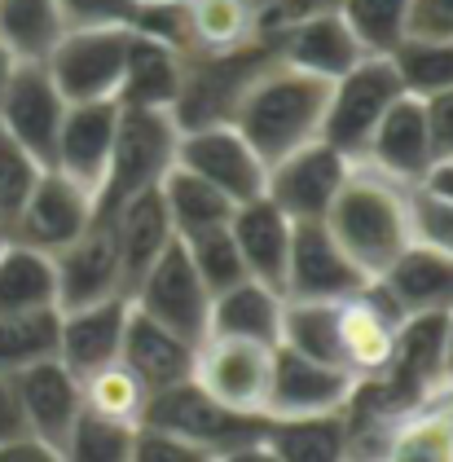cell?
<instances>
[{"instance_id": "8d00e7d4", "label": "cell", "mask_w": 453, "mask_h": 462, "mask_svg": "<svg viewBox=\"0 0 453 462\" xmlns=\"http://www.w3.org/2000/svg\"><path fill=\"white\" fill-rule=\"evenodd\" d=\"M392 67L401 75V88L410 97H436L453 88V40H422V36H405L392 53Z\"/></svg>"}, {"instance_id": "d4e9b609", "label": "cell", "mask_w": 453, "mask_h": 462, "mask_svg": "<svg viewBox=\"0 0 453 462\" xmlns=\"http://www.w3.org/2000/svg\"><path fill=\"white\" fill-rule=\"evenodd\" d=\"M291 216H282L264 194L251 199V203H238L234 208V220H229V234L238 243V255L246 264V278L273 286L282 295L286 286V260H291Z\"/></svg>"}, {"instance_id": "f5cc1de1", "label": "cell", "mask_w": 453, "mask_h": 462, "mask_svg": "<svg viewBox=\"0 0 453 462\" xmlns=\"http://www.w3.org/2000/svg\"><path fill=\"white\" fill-rule=\"evenodd\" d=\"M422 185H427V189H436V194H445V199H453V159L449 163H436V168L427 172Z\"/></svg>"}, {"instance_id": "d6986e66", "label": "cell", "mask_w": 453, "mask_h": 462, "mask_svg": "<svg viewBox=\"0 0 453 462\" xmlns=\"http://www.w3.org/2000/svg\"><path fill=\"white\" fill-rule=\"evenodd\" d=\"M115 133H119V102L115 97L110 102H75V106H67L53 168L97 199L106 185V168H110Z\"/></svg>"}, {"instance_id": "cb8c5ba5", "label": "cell", "mask_w": 453, "mask_h": 462, "mask_svg": "<svg viewBox=\"0 0 453 462\" xmlns=\"http://www.w3.org/2000/svg\"><path fill=\"white\" fill-rule=\"evenodd\" d=\"M405 318L419 313H453V255L410 243L384 273L374 278Z\"/></svg>"}, {"instance_id": "f6af8a7d", "label": "cell", "mask_w": 453, "mask_h": 462, "mask_svg": "<svg viewBox=\"0 0 453 462\" xmlns=\"http://www.w3.org/2000/svg\"><path fill=\"white\" fill-rule=\"evenodd\" d=\"M133 462H216L208 449L190 445V440H176L168 431H154V427H137V445H133Z\"/></svg>"}, {"instance_id": "1f68e13d", "label": "cell", "mask_w": 453, "mask_h": 462, "mask_svg": "<svg viewBox=\"0 0 453 462\" xmlns=\"http://www.w3.org/2000/svg\"><path fill=\"white\" fill-rule=\"evenodd\" d=\"M67 36L58 0H0V40L18 62H44Z\"/></svg>"}, {"instance_id": "2e32d148", "label": "cell", "mask_w": 453, "mask_h": 462, "mask_svg": "<svg viewBox=\"0 0 453 462\" xmlns=\"http://www.w3.org/2000/svg\"><path fill=\"white\" fill-rule=\"evenodd\" d=\"M62 119H67V97L58 93L44 62H18V71L0 97V128L23 150H32L44 168H53Z\"/></svg>"}, {"instance_id": "9f6ffc18", "label": "cell", "mask_w": 453, "mask_h": 462, "mask_svg": "<svg viewBox=\"0 0 453 462\" xmlns=\"http://www.w3.org/2000/svg\"><path fill=\"white\" fill-rule=\"evenodd\" d=\"M5 243H9V229H5V225H0V251H5Z\"/></svg>"}, {"instance_id": "681fc988", "label": "cell", "mask_w": 453, "mask_h": 462, "mask_svg": "<svg viewBox=\"0 0 453 462\" xmlns=\"http://www.w3.org/2000/svg\"><path fill=\"white\" fill-rule=\"evenodd\" d=\"M0 462H67L58 445L40 440V436H18V440H0Z\"/></svg>"}, {"instance_id": "603a6c76", "label": "cell", "mask_w": 453, "mask_h": 462, "mask_svg": "<svg viewBox=\"0 0 453 462\" xmlns=\"http://www.w3.org/2000/svg\"><path fill=\"white\" fill-rule=\"evenodd\" d=\"M14 383H18V396H23V414H27L32 436H40V440H49V445L62 449L75 419L84 414L79 379L53 356V361H40V365L18 370Z\"/></svg>"}, {"instance_id": "4316f807", "label": "cell", "mask_w": 453, "mask_h": 462, "mask_svg": "<svg viewBox=\"0 0 453 462\" xmlns=\"http://www.w3.org/2000/svg\"><path fill=\"white\" fill-rule=\"evenodd\" d=\"M282 309H286V295H278L273 286L255 282V278H243L238 286H229V291H216V295H211L208 335L251 339V344L278 348Z\"/></svg>"}, {"instance_id": "7bdbcfd3", "label": "cell", "mask_w": 453, "mask_h": 462, "mask_svg": "<svg viewBox=\"0 0 453 462\" xmlns=\"http://www.w3.org/2000/svg\"><path fill=\"white\" fill-rule=\"evenodd\" d=\"M133 32L154 44H168L172 53L190 58L194 53V36H190V14L185 5H159V0H141L133 14Z\"/></svg>"}, {"instance_id": "bcb514c9", "label": "cell", "mask_w": 453, "mask_h": 462, "mask_svg": "<svg viewBox=\"0 0 453 462\" xmlns=\"http://www.w3.org/2000/svg\"><path fill=\"white\" fill-rule=\"evenodd\" d=\"M422 106H427V128H431V154H436V163H449L453 159V88L427 97Z\"/></svg>"}, {"instance_id": "74e56055", "label": "cell", "mask_w": 453, "mask_h": 462, "mask_svg": "<svg viewBox=\"0 0 453 462\" xmlns=\"http://www.w3.org/2000/svg\"><path fill=\"white\" fill-rule=\"evenodd\" d=\"M410 9L414 0H344L339 14L361 40L365 53H392L401 40L410 36Z\"/></svg>"}, {"instance_id": "277c9868", "label": "cell", "mask_w": 453, "mask_h": 462, "mask_svg": "<svg viewBox=\"0 0 453 462\" xmlns=\"http://www.w3.org/2000/svg\"><path fill=\"white\" fill-rule=\"evenodd\" d=\"M176 142H180V124L172 110L119 106V133H115V150H110L106 185L97 194V220L168 177L176 168Z\"/></svg>"}, {"instance_id": "484cf974", "label": "cell", "mask_w": 453, "mask_h": 462, "mask_svg": "<svg viewBox=\"0 0 453 462\" xmlns=\"http://www.w3.org/2000/svg\"><path fill=\"white\" fill-rule=\"evenodd\" d=\"M194 344H185L168 326L141 318L137 309L128 313V330H124V353L119 361L150 388V396L163 388H176L185 379H194Z\"/></svg>"}, {"instance_id": "7c38bea8", "label": "cell", "mask_w": 453, "mask_h": 462, "mask_svg": "<svg viewBox=\"0 0 453 462\" xmlns=\"http://www.w3.org/2000/svg\"><path fill=\"white\" fill-rule=\"evenodd\" d=\"M352 163L326 142H309L278 159L264 177V199L291 220H326Z\"/></svg>"}, {"instance_id": "ffe728a7", "label": "cell", "mask_w": 453, "mask_h": 462, "mask_svg": "<svg viewBox=\"0 0 453 462\" xmlns=\"http://www.w3.org/2000/svg\"><path fill=\"white\" fill-rule=\"evenodd\" d=\"M361 163L374 168L379 177L396 180V185H422L427 180V172L436 168V154H431V128H427L422 97L405 93L396 106L387 110Z\"/></svg>"}, {"instance_id": "6da1fadb", "label": "cell", "mask_w": 453, "mask_h": 462, "mask_svg": "<svg viewBox=\"0 0 453 462\" xmlns=\"http://www.w3.org/2000/svg\"><path fill=\"white\" fill-rule=\"evenodd\" d=\"M330 84L313 75L295 71L286 62H269L243 88L238 106L229 115V124L243 133V142L264 159V168H273L291 150L309 142H321V115H326Z\"/></svg>"}, {"instance_id": "7dc6e473", "label": "cell", "mask_w": 453, "mask_h": 462, "mask_svg": "<svg viewBox=\"0 0 453 462\" xmlns=\"http://www.w3.org/2000/svg\"><path fill=\"white\" fill-rule=\"evenodd\" d=\"M410 36L453 40V0H414V9H410Z\"/></svg>"}, {"instance_id": "ba28073f", "label": "cell", "mask_w": 453, "mask_h": 462, "mask_svg": "<svg viewBox=\"0 0 453 462\" xmlns=\"http://www.w3.org/2000/svg\"><path fill=\"white\" fill-rule=\"evenodd\" d=\"M128 304L137 309L141 318L168 326L172 335H180L194 348L208 339L211 291L203 286V278H199V269H194V260H190V251H185L180 238L150 264V273L133 286Z\"/></svg>"}, {"instance_id": "f35d334b", "label": "cell", "mask_w": 453, "mask_h": 462, "mask_svg": "<svg viewBox=\"0 0 453 462\" xmlns=\"http://www.w3.org/2000/svg\"><path fill=\"white\" fill-rule=\"evenodd\" d=\"M133 445H137V427L110 423L97 414H79L70 427L62 458L67 462H133Z\"/></svg>"}, {"instance_id": "9c48e42d", "label": "cell", "mask_w": 453, "mask_h": 462, "mask_svg": "<svg viewBox=\"0 0 453 462\" xmlns=\"http://www.w3.org/2000/svg\"><path fill=\"white\" fill-rule=\"evenodd\" d=\"M176 168L203 177L216 185L234 208L251 203L264 194V159L243 142V133L234 124H208V128H185L176 142Z\"/></svg>"}, {"instance_id": "4dcf8cb0", "label": "cell", "mask_w": 453, "mask_h": 462, "mask_svg": "<svg viewBox=\"0 0 453 462\" xmlns=\"http://www.w3.org/2000/svg\"><path fill=\"white\" fill-rule=\"evenodd\" d=\"M264 445L278 462H344L348 458V423L344 414L321 419H269Z\"/></svg>"}, {"instance_id": "f907efd6", "label": "cell", "mask_w": 453, "mask_h": 462, "mask_svg": "<svg viewBox=\"0 0 453 462\" xmlns=\"http://www.w3.org/2000/svg\"><path fill=\"white\" fill-rule=\"evenodd\" d=\"M344 0H282L278 9H273V18L264 23V36H273L278 27L286 23H300V18H309V14H330V9H339Z\"/></svg>"}, {"instance_id": "52a82bcc", "label": "cell", "mask_w": 453, "mask_h": 462, "mask_svg": "<svg viewBox=\"0 0 453 462\" xmlns=\"http://www.w3.org/2000/svg\"><path fill=\"white\" fill-rule=\"evenodd\" d=\"M128 49H133V27H70L44 58V71L53 75L67 106L110 102L119 97Z\"/></svg>"}, {"instance_id": "8992f818", "label": "cell", "mask_w": 453, "mask_h": 462, "mask_svg": "<svg viewBox=\"0 0 453 462\" xmlns=\"http://www.w3.org/2000/svg\"><path fill=\"white\" fill-rule=\"evenodd\" d=\"M141 427L168 431L176 440H190V445L208 449L211 458H220L229 449H243V445L264 440L269 419L264 414H238V410L220 405L216 396H208L194 379H185L176 388H163L150 396Z\"/></svg>"}, {"instance_id": "d6a6232c", "label": "cell", "mask_w": 453, "mask_h": 462, "mask_svg": "<svg viewBox=\"0 0 453 462\" xmlns=\"http://www.w3.org/2000/svg\"><path fill=\"white\" fill-rule=\"evenodd\" d=\"M185 14L194 53H234L260 40V18L246 0H190Z\"/></svg>"}, {"instance_id": "f1b7e54d", "label": "cell", "mask_w": 453, "mask_h": 462, "mask_svg": "<svg viewBox=\"0 0 453 462\" xmlns=\"http://www.w3.org/2000/svg\"><path fill=\"white\" fill-rule=\"evenodd\" d=\"M58 309V273L53 255L23 243H5L0 251V318L9 313H44Z\"/></svg>"}, {"instance_id": "30bf717a", "label": "cell", "mask_w": 453, "mask_h": 462, "mask_svg": "<svg viewBox=\"0 0 453 462\" xmlns=\"http://www.w3.org/2000/svg\"><path fill=\"white\" fill-rule=\"evenodd\" d=\"M269 374H273V348L251 344V339L208 335L194 353V383L238 414H264Z\"/></svg>"}, {"instance_id": "8fae6325", "label": "cell", "mask_w": 453, "mask_h": 462, "mask_svg": "<svg viewBox=\"0 0 453 462\" xmlns=\"http://www.w3.org/2000/svg\"><path fill=\"white\" fill-rule=\"evenodd\" d=\"M93 220H97V199L84 185L62 177L58 168H44V177L35 180L32 199L23 203V212L9 220V238L23 243V247L44 251V255H58Z\"/></svg>"}, {"instance_id": "6f0895ef", "label": "cell", "mask_w": 453, "mask_h": 462, "mask_svg": "<svg viewBox=\"0 0 453 462\" xmlns=\"http://www.w3.org/2000/svg\"><path fill=\"white\" fill-rule=\"evenodd\" d=\"M159 5H190V0H159Z\"/></svg>"}, {"instance_id": "5b68a950", "label": "cell", "mask_w": 453, "mask_h": 462, "mask_svg": "<svg viewBox=\"0 0 453 462\" xmlns=\"http://www.w3.org/2000/svg\"><path fill=\"white\" fill-rule=\"evenodd\" d=\"M401 97H405V88H401V75L392 67V58H384V53L361 58L348 75H339L330 84L326 115H321V142L339 150L348 163H361L374 128L384 124V115Z\"/></svg>"}, {"instance_id": "f546056e", "label": "cell", "mask_w": 453, "mask_h": 462, "mask_svg": "<svg viewBox=\"0 0 453 462\" xmlns=\"http://www.w3.org/2000/svg\"><path fill=\"white\" fill-rule=\"evenodd\" d=\"M159 194H163V208H168L176 238H194V234H208V229H225L234 220V203L216 185H208L203 177H194L185 168H172L168 177L159 180Z\"/></svg>"}, {"instance_id": "4fadbf2b", "label": "cell", "mask_w": 453, "mask_h": 462, "mask_svg": "<svg viewBox=\"0 0 453 462\" xmlns=\"http://www.w3.org/2000/svg\"><path fill=\"white\" fill-rule=\"evenodd\" d=\"M356 392V379L339 365H326L313 356H300L291 348H273V374H269V419H321L344 414Z\"/></svg>"}, {"instance_id": "e0dca14e", "label": "cell", "mask_w": 453, "mask_h": 462, "mask_svg": "<svg viewBox=\"0 0 453 462\" xmlns=\"http://www.w3.org/2000/svg\"><path fill=\"white\" fill-rule=\"evenodd\" d=\"M269 40H273L278 62L313 75V79H326V84H335V79L348 75L361 58H370V53L361 49V40L352 36V27L344 23L339 9L309 14V18H300V23H286V27H278Z\"/></svg>"}, {"instance_id": "ee69618b", "label": "cell", "mask_w": 453, "mask_h": 462, "mask_svg": "<svg viewBox=\"0 0 453 462\" xmlns=\"http://www.w3.org/2000/svg\"><path fill=\"white\" fill-rule=\"evenodd\" d=\"M141 0H58L62 23L70 27H133Z\"/></svg>"}, {"instance_id": "db71d44e", "label": "cell", "mask_w": 453, "mask_h": 462, "mask_svg": "<svg viewBox=\"0 0 453 462\" xmlns=\"http://www.w3.org/2000/svg\"><path fill=\"white\" fill-rule=\"evenodd\" d=\"M14 71H18V58H14V53L5 49V40H0V97H5V88H9Z\"/></svg>"}, {"instance_id": "836d02e7", "label": "cell", "mask_w": 453, "mask_h": 462, "mask_svg": "<svg viewBox=\"0 0 453 462\" xmlns=\"http://www.w3.org/2000/svg\"><path fill=\"white\" fill-rule=\"evenodd\" d=\"M278 344L300 356H313V361H326V365H339L344 370V353H339V304L286 300Z\"/></svg>"}, {"instance_id": "ac0fdd59", "label": "cell", "mask_w": 453, "mask_h": 462, "mask_svg": "<svg viewBox=\"0 0 453 462\" xmlns=\"http://www.w3.org/2000/svg\"><path fill=\"white\" fill-rule=\"evenodd\" d=\"M53 273H58V313L88 309V304L124 295V269H119L110 225L93 220L70 247L53 255Z\"/></svg>"}, {"instance_id": "e575fe53", "label": "cell", "mask_w": 453, "mask_h": 462, "mask_svg": "<svg viewBox=\"0 0 453 462\" xmlns=\"http://www.w3.org/2000/svg\"><path fill=\"white\" fill-rule=\"evenodd\" d=\"M62 339V313H9L0 318V374H18L27 365L53 361Z\"/></svg>"}, {"instance_id": "83f0119b", "label": "cell", "mask_w": 453, "mask_h": 462, "mask_svg": "<svg viewBox=\"0 0 453 462\" xmlns=\"http://www.w3.org/2000/svg\"><path fill=\"white\" fill-rule=\"evenodd\" d=\"M180 79H185V58L172 53L168 44H154L133 32L128 67L115 102L128 110H172L180 97Z\"/></svg>"}, {"instance_id": "d590c367", "label": "cell", "mask_w": 453, "mask_h": 462, "mask_svg": "<svg viewBox=\"0 0 453 462\" xmlns=\"http://www.w3.org/2000/svg\"><path fill=\"white\" fill-rule=\"evenodd\" d=\"M79 396H84L88 414L110 419V423H128V427H141L145 405H150V388L124 361H110L102 370H93L88 379H79Z\"/></svg>"}, {"instance_id": "b9f144b4", "label": "cell", "mask_w": 453, "mask_h": 462, "mask_svg": "<svg viewBox=\"0 0 453 462\" xmlns=\"http://www.w3.org/2000/svg\"><path fill=\"white\" fill-rule=\"evenodd\" d=\"M405 212H410L414 243L453 255V199L427 189V185H405Z\"/></svg>"}, {"instance_id": "7a4b0ae2", "label": "cell", "mask_w": 453, "mask_h": 462, "mask_svg": "<svg viewBox=\"0 0 453 462\" xmlns=\"http://www.w3.org/2000/svg\"><path fill=\"white\" fill-rule=\"evenodd\" d=\"M326 229L365 278H379L414 243L410 212H405V185L379 177L365 163H352L348 180L339 185V194L326 212Z\"/></svg>"}, {"instance_id": "60d3db41", "label": "cell", "mask_w": 453, "mask_h": 462, "mask_svg": "<svg viewBox=\"0 0 453 462\" xmlns=\"http://www.w3.org/2000/svg\"><path fill=\"white\" fill-rule=\"evenodd\" d=\"M40 177H44V163L0 128V225H5V229H9L14 216L23 212V203L32 199V189Z\"/></svg>"}, {"instance_id": "5bb4252c", "label": "cell", "mask_w": 453, "mask_h": 462, "mask_svg": "<svg viewBox=\"0 0 453 462\" xmlns=\"http://www.w3.org/2000/svg\"><path fill=\"white\" fill-rule=\"evenodd\" d=\"M370 282L344 247L330 238L326 220H295L291 225V260H286V300H321V304H339L356 295Z\"/></svg>"}, {"instance_id": "44dd1931", "label": "cell", "mask_w": 453, "mask_h": 462, "mask_svg": "<svg viewBox=\"0 0 453 462\" xmlns=\"http://www.w3.org/2000/svg\"><path fill=\"white\" fill-rule=\"evenodd\" d=\"M102 220L110 225V238H115V251H119L124 295H133V286L150 273V264L176 243V229H172V220H168L159 185L137 194V199H128L124 208H115Z\"/></svg>"}, {"instance_id": "9a60e30c", "label": "cell", "mask_w": 453, "mask_h": 462, "mask_svg": "<svg viewBox=\"0 0 453 462\" xmlns=\"http://www.w3.org/2000/svg\"><path fill=\"white\" fill-rule=\"evenodd\" d=\"M401 321H405V313L396 309V300L374 278L356 295L339 300V353H344V370L356 383L379 379L387 370V361L396 353Z\"/></svg>"}, {"instance_id": "816d5d0a", "label": "cell", "mask_w": 453, "mask_h": 462, "mask_svg": "<svg viewBox=\"0 0 453 462\" xmlns=\"http://www.w3.org/2000/svg\"><path fill=\"white\" fill-rule=\"evenodd\" d=\"M216 462H278V458H273V449H269L264 440H255V445H243V449H229V454H220Z\"/></svg>"}, {"instance_id": "3957f363", "label": "cell", "mask_w": 453, "mask_h": 462, "mask_svg": "<svg viewBox=\"0 0 453 462\" xmlns=\"http://www.w3.org/2000/svg\"><path fill=\"white\" fill-rule=\"evenodd\" d=\"M344 462H453V383L396 410L348 401Z\"/></svg>"}, {"instance_id": "11a10c76", "label": "cell", "mask_w": 453, "mask_h": 462, "mask_svg": "<svg viewBox=\"0 0 453 462\" xmlns=\"http://www.w3.org/2000/svg\"><path fill=\"white\" fill-rule=\"evenodd\" d=\"M445 379L453 383V313H445Z\"/></svg>"}, {"instance_id": "ab89813d", "label": "cell", "mask_w": 453, "mask_h": 462, "mask_svg": "<svg viewBox=\"0 0 453 462\" xmlns=\"http://www.w3.org/2000/svg\"><path fill=\"white\" fill-rule=\"evenodd\" d=\"M185 251H190V260H194V269H199V278L208 286L211 295L216 291H229V286H238L246 278V264L243 255H238V243H234V234H229V225L225 229H208V234H194V238H180Z\"/></svg>"}, {"instance_id": "c3c4849f", "label": "cell", "mask_w": 453, "mask_h": 462, "mask_svg": "<svg viewBox=\"0 0 453 462\" xmlns=\"http://www.w3.org/2000/svg\"><path fill=\"white\" fill-rule=\"evenodd\" d=\"M18 436H32L27 414H23V396L14 374H0V440H18Z\"/></svg>"}, {"instance_id": "7402d4cb", "label": "cell", "mask_w": 453, "mask_h": 462, "mask_svg": "<svg viewBox=\"0 0 453 462\" xmlns=\"http://www.w3.org/2000/svg\"><path fill=\"white\" fill-rule=\"evenodd\" d=\"M128 295H115L88 309L62 313V339H58V361L67 365L75 379H88L124 353V330H128Z\"/></svg>"}]
</instances>
